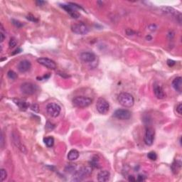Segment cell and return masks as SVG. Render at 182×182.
<instances>
[{"label": "cell", "instance_id": "obj_22", "mask_svg": "<svg viewBox=\"0 0 182 182\" xmlns=\"http://www.w3.org/2000/svg\"><path fill=\"white\" fill-rule=\"evenodd\" d=\"M7 75H8V77H9L10 79H12V80H15L17 78V74L14 71H8Z\"/></svg>", "mask_w": 182, "mask_h": 182}, {"label": "cell", "instance_id": "obj_9", "mask_svg": "<svg viewBox=\"0 0 182 182\" xmlns=\"http://www.w3.org/2000/svg\"><path fill=\"white\" fill-rule=\"evenodd\" d=\"M155 132L152 128L149 127L146 129L145 135V142L146 145L148 146L152 145L154 140H155Z\"/></svg>", "mask_w": 182, "mask_h": 182}, {"label": "cell", "instance_id": "obj_16", "mask_svg": "<svg viewBox=\"0 0 182 182\" xmlns=\"http://www.w3.org/2000/svg\"><path fill=\"white\" fill-rule=\"evenodd\" d=\"M172 86L176 91L181 93L182 91V78L177 77L173 80Z\"/></svg>", "mask_w": 182, "mask_h": 182}, {"label": "cell", "instance_id": "obj_8", "mask_svg": "<svg viewBox=\"0 0 182 182\" xmlns=\"http://www.w3.org/2000/svg\"><path fill=\"white\" fill-rule=\"evenodd\" d=\"M37 62L41 65L47 68V69L54 70L56 69V63L53 60L48 59V58H39L37 59Z\"/></svg>", "mask_w": 182, "mask_h": 182}, {"label": "cell", "instance_id": "obj_15", "mask_svg": "<svg viewBox=\"0 0 182 182\" xmlns=\"http://www.w3.org/2000/svg\"><path fill=\"white\" fill-rule=\"evenodd\" d=\"M110 173L107 170H103L100 171L97 174V181L101 182H105L110 180Z\"/></svg>", "mask_w": 182, "mask_h": 182}, {"label": "cell", "instance_id": "obj_3", "mask_svg": "<svg viewBox=\"0 0 182 182\" xmlns=\"http://www.w3.org/2000/svg\"><path fill=\"white\" fill-rule=\"evenodd\" d=\"M71 30L73 33L78 35H85L89 32L88 26L83 22H78L71 26Z\"/></svg>", "mask_w": 182, "mask_h": 182}, {"label": "cell", "instance_id": "obj_14", "mask_svg": "<svg viewBox=\"0 0 182 182\" xmlns=\"http://www.w3.org/2000/svg\"><path fill=\"white\" fill-rule=\"evenodd\" d=\"M154 93L158 99H164L165 97V93L161 85L155 84L154 85Z\"/></svg>", "mask_w": 182, "mask_h": 182}, {"label": "cell", "instance_id": "obj_27", "mask_svg": "<svg viewBox=\"0 0 182 182\" xmlns=\"http://www.w3.org/2000/svg\"><path fill=\"white\" fill-rule=\"evenodd\" d=\"M181 110H182V105L181 103H179L177 107V112L179 114V115H181V113H182Z\"/></svg>", "mask_w": 182, "mask_h": 182}, {"label": "cell", "instance_id": "obj_28", "mask_svg": "<svg viewBox=\"0 0 182 182\" xmlns=\"http://www.w3.org/2000/svg\"><path fill=\"white\" fill-rule=\"evenodd\" d=\"M175 61H173V60H171V59H169L167 60V65H169V67H171L173 66V65H175Z\"/></svg>", "mask_w": 182, "mask_h": 182}, {"label": "cell", "instance_id": "obj_30", "mask_svg": "<svg viewBox=\"0 0 182 182\" xmlns=\"http://www.w3.org/2000/svg\"><path fill=\"white\" fill-rule=\"evenodd\" d=\"M137 181H145V177L142 175H139L137 177Z\"/></svg>", "mask_w": 182, "mask_h": 182}, {"label": "cell", "instance_id": "obj_4", "mask_svg": "<svg viewBox=\"0 0 182 182\" xmlns=\"http://www.w3.org/2000/svg\"><path fill=\"white\" fill-rule=\"evenodd\" d=\"M110 105L109 103L103 97H100L96 103V110L100 114L105 115L109 111Z\"/></svg>", "mask_w": 182, "mask_h": 182}, {"label": "cell", "instance_id": "obj_31", "mask_svg": "<svg viewBox=\"0 0 182 182\" xmlns=\"http://www.w3.org/2000/svg\"><path fill=\"white\" fill-rule=\"evenodd\" d=\"M36 4H37V6H43V5L45 4V2H43V1H37L36 2Z\"/></svg>", "mask_w": 182, "mask_h": 182}, {"label": "cell", "instance_id": "obj_10", "mask_svg": "<svg viewBox=\"0 0 182 182\" xmlns=\"http://www.w3.org/2000/svg\"><path fill=\"white\" fill-rule=\"evenodd\" d=\"M71 5H73V4H71ZM61 7L64 10H65L67 13H69L70 16L73 19H78L80 17V14L73 8L74 6H71L70 5H61Z\"/></svg>", "mask_w": 182, "mask_h": 182}, {"label": "cell", "instance_id": "obj_6", "mask_svg": "<svg viewBox=\"0 0 182 182\" xmlns=\"http://www.w3.org/2000/svg\"><path fill=\"white\" fill-rule=\"evenodd\" d=\"M61 111V107L55 103H50L46 106V112L52 117H57Z\"/></svg>", "mask_w": 182, "mask_h": 182}, {"label": "cell", "instance_id": "obj_1", "mask_svg": "<svg viewBox=\"0 0 182 182\" xmlns=\"http://www.w3.org/2000/svg\"><path fill=\"white\" fill-rule=\"evenodd\" d=\"M117 101L122 106L125 107H131L135 103V99L131 94L128 93H121L117 97Z\"/></svg>", "mask_w": 182, "mask_h": 182}, {"label": "cell", "instance_id": "obj_18", "mask_svg": "<svg viewBox=\"0 0 182 182\" xmlns=\"http://www.w3.org/2000/svg\"><path fill=\"white\" fill-rule=\"evenodd\" d=\"M67 157L68 159L70 160V161H75V160L78 159L79 157L78 151L76 150V149H71L68 154Z\"/></svg>", "mask_w": 182, "mask_h": 182}, {"label": "cell", "instance_id": "obj_21", "mask_svg": "<svg viewBox=\"0 0 182 182\" xmlns=\"http://www.w3.org/2000/svg\"><path fill=\"white\" fill-rule=\"evenodd\" d=\"M0 174H1V181H4L7 177V171L5 169H1V170H0Z\"/></svg>", "mask_w": 182, "mask_h": 182}, {"label": "cell", "instance_id": "obj_17", "mask_svg": "<svg viewBox=\"0 0 182 182\" xmlns=\"http://www.w3.org/2000/svg\"><path fill=\"white\" fill-rule=\"evenodd\" d=\"M13 142H14V143L15 144V145L18 147V149H19V150L21 152L24 153L27 152L26 147L24 146L23 144L21 142V141H20L19 138L17 135H13Z\"/></svg>", "mask_w": 182, "mask_h": 182}, {"label": "cell", "instance_id": "obj_7", "mask_svg": "<svg viewBox=\"0 0 182 182\" xmlns=\"http://www.w3.org/2000/svg\"><path fill=\"white\" fill-rule=\"evenodd\" d=\"M131 116V112L125 109H118L114 113V117L121 120H127L130 119Z\"/></svg>", "mask_w": 182, "mask_h": 182}, {"label": "cell", "instance_id": "obj_26", "mask_svg": "<svg viewBox=\"0 0 182 182\" xmlns=\"http://www.w3.org/2000/svg\"><path fill=\"white\" fill-rule=\"evenodd\" d=\"M12 22H13V24L15 25L16 27H18V28H20L22 27V24H21V22H19V21H17V20H12Z\"/></svg>", "mask_w": 182, "mask_h": 182}, {"label": "cell", "instance_id": "obj_13", "mask_svg": "<svg viewBox=\"0 0 182 182\" xmlns=\"http://www.w3.org/2000/svg\"><path fill=\"white\" fill-rule=\"evenodd\" d=\"M12 101H14L16 105L19 107L20 110H27L29 108L30 104L29 102L24 101V100H21V99H13Z\"/></svg>", "mask_w": 182, "mask_h": 182}, {"label": "cell", "instance_id": "obj_20", "mask_svg": "<svg viewBox=\"0 0 182 182\" xmlns=\"http://www.w3.org/2000/svg\"><path fill=\"white\" fill-rule=\"evenodd\" d=\"M147 157L149 159L152 160V161H155V160H157V155L155 152H150L148 153Z\"/></svg>", "mask_w": 182, "mask_h": 182}, {"label": "cell", "instance_id": "obj_11", "mask_svg": "<svg viewBox=\"0 0 182 182\" xmlns=\"http://www.w3.org/2000/svg\"><path fill=\"white\" fill-rule=\"evenodd\" d=\"M31 68V62L28 60H23L21 61L18 63L17 69L19 70V72L21 73H26V72L29 71Z\"/></svg>", "mask_w": 182, "mask_h": 182}, {"label": "cell", "instance_id": "obj_12", "mask_svg": "<svg viewBox=\"0 0 182 182\" xmlns=\"http://www.w3.org/2000/svg\"><path fill=\"white\" fill-rule=\"evenodd\" d=\"M95 59V55L92 52H83L81 53V59L85 63H92Z\"/></svg>", "mask_w": 182, "mask_h": 182}, {"label": "cell", "instance_id": "obj_23", "mask_svg": "<svg viewBox=\"0 0 182 182\" xmlns=\"http://www.w3.org/2000/svg\"><path fill=\"white\" fill-rule=\"evenodd\" d=\"M9 45V47L11 48V49H12V48H14L16 46H17V41H16L14 38H12V39H10Z\"/></svg>", "mask_w": 182, "mask_h": 182}, {"label": "cell", "instance_id": "obj_5", "mask_svg": "<svg viewBox=\"0 0 182 182\" xmlns=\"http://www.w3.org/2000/svg\"><path fill=\"white\" fill-rule=\"evenodd\" d=\"M20 90L25 95H33L37 91L38 87L37 85L32 83H24L20 86Z\"/></svg>", "mask_w": 182, "mask_h": 182}, {"label": "cell", "instance_id": "obj_34", "mask_svg": "<svg viewBox=\"0 0 182 182\" xmlns=\"http://www.w3.org/2000/svg\"><path fill=\"white\" fill-rule=\"evenodd\" d=\"M3 145H4V136H3V134L2 133V136H1V146H2V147H3Z\"/></svg>", "mask_w": 182, "mask_h": 182}, {"label": "cell", "instance_id": "obj_32", "mask_svg": "<svg viewBox=\"0 0 182 182\" xmlns=\"http://www.w3.org/2000/svg\"><path fill=\"white\" fill-rule=\"evenodd\" d=\"M0 36H1V42H3L4 40L5 39V34H4L2 31H1V33H0Z\"/></svg>", "mask_w": 182, "mask_h": 182}, {"label": "cell", "instance_id": "obj_24", "mask_svg": "<svg viewBox=\"0 0 182 182\" xmlns=\"http://www.w3.org/2000/svg\"><path fill=\"white\" fill-rule=\"evenodd\" d=\"M31 110L34 111L36 113H39V107L37 104H33V105L31 106Z\"/></svg>", "mask_w": 182, "mask_h": 182}, {"label": "cell", "instance_id": "obj_29", "mask_svg": "<svg viewBox=\"0 0 182 182\" xmlns=\"http://www.w3.org/2000/svg\"><path fill=\"white\" fill-rule=\"evenodd\" d=\"M126 34H127V35H128V36L133 35V34H135V31L130 29H127V30H126Z\"/></svg>", "mask_w": 182, "mask_h": 182}, {"label": "cell", "instance_id": "obj_33", "mask_svg": "<svg viewBox=\"0 0 182 182\" xmlns=\"http://www.w3.org/2000/svg\"><path fill=\"white\" fill-rule=\"evenodd\" d=\"M128 180H129V181H135L136 179H135V177H134L133 176H129V179H128Z\"/></svg>", "mask_w": 182, "mask_h": 182}, {"label": "cell", "instance_id": "obj_25", "mask_svg": "<svg viewBox=\"0 0 182 182\" xmlns=\"http://www.w3.org/2000/svg\"><path fill=\"white\" fill-rule=\"evenodd\" d=\"M27 19L29 21H33V22H37L38 19L35 17H34L33 15H28L27 17Z\"/></svg>", "mask_w": 182, "mask_h": 182}, {"label": "cell", "instance_id": "obj_19", "mask_svg": "<svg viewBox=\"0 0 182 182\" xmlns=\"http://www.w3.org/2000/svg\"><path fill=\"white\" fill-rule=\"evenodd\" d=\"M43 142H44L45 145L47 146L48 147H53L54 145V139L53 137H48L43 139Z\"/></svg>", "mask_w": 182, "mask_h": 182}, {"label": "cell", "instance_id": "obj_2", "mask_svg": "<svg viewBox=\"0 0 182 182\" xmlns=\"http://www.w3.org/2000/svg\"><path fill=\"white\" fill-rule=\"evenodd\" d=\"M93 103V100L85 96H78L73 100V104L75 107L84 108L88 107Z\"/></svg>", "mask_w": 182, "mask_h": 182}]
</instances>
